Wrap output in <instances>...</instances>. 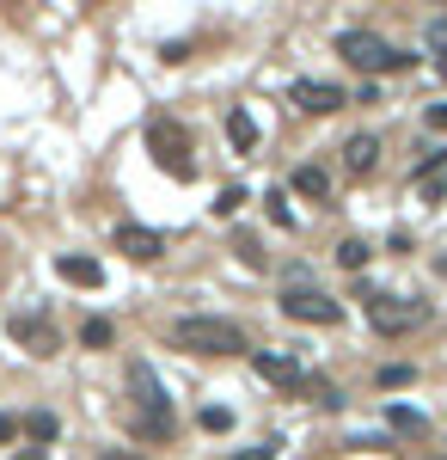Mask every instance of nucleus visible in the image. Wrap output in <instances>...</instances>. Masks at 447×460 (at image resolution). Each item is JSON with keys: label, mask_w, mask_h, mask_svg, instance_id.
Returning a JSON list of instances; mask_svg holds the SVG:
<instances>
[{"label": "nucleus", "mask_w": 447, "mask_h": 460, "mask_svg": "<svg viewBox=\"0 0 447 460\" xmlns=\"http://www.w3.org/2000/svg\"><path fill=\"white\" fill-rule=\"evenodd\" d=\"M172 344L178 350H197V356H245V332L233 319H208V314H190L172 325Z\"/></svg>", "instance_id": "obj_1"}, {"label": "nucleus", "mask_w": 447, "mask_h": 460, "mask_svg": "<svg viewBox=\"0 0 447 460\" xmlns=\"http://www.w3.org/2000/svg\"><path fill=\"white\" fill-rule=\"evenodd\" d=\"M337 56L362 74H386V68H405V62H411L405 49H392V43L374 37V31H337Z\"/></svg>", "instance_id": "obj_2"}, {"label": "nucleus", "mask_w": 447, "mask_h": 460, "mask_svg": "<svg viewBox=\"0 0 447 460\" xmlns=\"http://www.w3.org/2000/svg\"><path fill=\"white\" fill-rule=\"evenodd\" d=\"M147 154H153L172 178H190V136H184V123L153 117V123H147Z\"/></svg>", "instance_id": "obj_3"}, {"label": "nucleus", "mask_w": 447, "mask_h": 460, "mask_svg": "<svg viewBox=\"0 0 447 460\" xmlns=\"http://www.w3.org/2000/svg\"><path fill=\"white\" fill-rule=\"evenodd\" d=\"M282 314H288V319H307V325H337V319H344V307H337L325 288L288 283V288H282Z\"/></svg>", "instance_id": "obj_4"}, {"label": "nucleus", "mask_w": 447, "mask_h": 460, "mask_svg": "<svg viewBox=\"0 0 447 460\" xmlns=\"http://www.w3.org/2000/svg\"><path fill=\"white\" fill-rule=\"evenodd\" d=\"M129 387H136V399H141V418H147V436L153 442H166L172 436V411H166V393H160V381L147 375V368H129Z\"/></svg>", "instance_id": "obj_5"}, {"label": "nucleus", "mask_w": 447, "mask_h": 460, "mask_svg": "<svg viewBox=\"0 0 447 460\" xmlns=\"http://www.w3.org/2000/svg\"><path fill=\"white\" fill-rule=\"evenodd\" d=\"M368 319H374V332L399 338V332L423 325V319H429V307H423V301H405V295H380V301H368Z\"/></svg>", "instance_id": "obj_6"}, {"label": "nucleus", "mask_w": 447, "mask_h": 460, "mask_svg": "<svg viewBox=\"0 0 447 460\" xmlns=\"http://www.w3.org/2000/svg\"><path fill=\"white\" fill-rule=\"evenodd\" d=\"M6 332H13L31 356H56V344H62V338H56V325H49L43 314H31V307H19V314L6 319Z\"/></svg>", "instance_id": "obj_7"}, {"label": "nucleus", "mask_w": 447, "mask_h": 460, "mask_svg": "<svg viewBox=\"0 0 447 460\" xmlns=\"http://www.w3.org/2000/svg\"><path fill=\"white\" fill-rule=\"evenodd\" d=\"M288 105L312 111V117H331V111H344V93H337L331 80H294V86H288Z\"/></svg>", "instance_id": "obj_8"}, {"label": "nucleus", "mask_w": 447, "mask_h": 460, "mask_svg": "<svg viewBox=\"0 0 447 460\" xmlns=\"http://www.w3.org/2000/svg\"><path fill=\"white\" fill-rule=\"evenodd\" d=\"M117 252L136 258V264H153V258L166 252V240H160L153 227H141V221H123V227H117Z\"/></svg>", "instance_id": "obj_9"}, {"label": "nucleus", "mask_w": 447, "mask_h": 460, "mask_svg": "<svg viewBox=\"0 0 447 460\" xmlns=\"http://www.w3.org/2000/svg\"><path fill=\"white\" fill-rule=\"evenodd\" d=\"M251 362H258V375L264 381H276V387H307V368L294 362V356H276V350H251Z\"/></svg>", "instance_id": "obj_10"}, {"label": "nucleus", "mask_w": 447, "mask_h": 460, "mask_svg": "<svg viewBox=\"0 0 447 460\" xmlns=\"http://www.w3.org/2000/svg\"><path fill=\"white\" fill-rule=\"evenodd\" d=\"M56 270H62V283H74V288H99L104 283L99 264H92V258H74V252H68V258H56Z\"/></svg>", "instance_id": "obj_11"}, {"label": "nucleus", "mask_w": 447, "mask_h": 460, "mask_svg": "<svg viewBox=\"0 0 447 460\" xmlns=\"http://www.w3.org/2000/svg\"><path fill=\"white\" fill-rule=\"evenodd\" d=\"M344 166H349L355 178H362V172H374V166H380V142H374V136H349Z\"/></svg>", "instance_id": "obj_12"}, {"label": "nucleus", "mask_w": 447, "mask_h": 460, "mask_svg": "<svg viewBox=\"0 0 447 460\" xmlns=\"http://www.w3.org/2000/svg\"><path fill=\"white\" fill-rule=\"evenodd\" d=\"M227 142L240 147V154H251V147H258V123H251L245 111H233V117H227Z\"/></svg>", "instance_id": "obj_13"}, {"label": "nucleus", "mask_w": 447, "mask_h": 460, "mask_svg": "<svg viewBox=\"0 0 447 460\" xmlns=\"http://www.w3.org/2000/svg\"><path fill=\"white\" fill-rule=\"evenodd\" d=\"M294 190H301V197H325V190H331L325 166H301V172H294Z\"/></svg>", "instance_id": "obj_14"}, {"label": "nucleus", "mask_w": 447, "mask_h": 460, "mask_svg": "<svg viewBox=\"0 0 447 460\" xmlns=\"http://www.w3.org/2000/svg\"><path fill=\"white\" fill-rule=\"evenodd\" d=\"M337 264L344 270H362L368 264V240H337Z\"/></svg>", "instance_id": "obj_15"}, {"label": "nucleus", "mask_w": 447, "mask_h": 460, "mask_svg": "<svg viewBox=\"0 0 447 460\" xmlns=\"http://www.w3.org/2000/svg\"><path fill=\"white\" fill-rule=\"evenodd\" d=\"M411 381H416L411 362H386V368H380V387H386V393H392V387H411Z\"/></svg>", "instance_id": "obj_16"}, {"label": "nucleus", "mask_w": 447, "mask_h": 460, "mask_svg": "<svg viewBox=\"0 0 447 460\" xmlns=\"http://www.w3.org/2000/svg\"><path fill=\"white\" fill-rule=\"evenodd\" d=\"M56 418H49V411H31V418H25V436H31V442H56Z\"/></svg>", "instance_id": "obj_17"}, {"label": "nucleus", "mask_w": 447, "mask_h": 460, "mask_svg": "<svg viewBox=\"0 0 447 460\" xmlns=\"http://www.w3.org/2000/svg\"><path fill=\"white\" fill-rule=\"evenodd\" d=\"M80 338H86L92 350H104V344H110L117 332H110V319H86V325H80Z\"/></svg>", "instance_id": "obj_18"}, {"label": "nucleus", "mask_w": 447, "mask_h": 460, "mask_svg": "<svg viewBox=\"0 0 447 460\" xmlns=\"http://www.w3.org/2000/svg\"><path fill=\"white\" fill-rule=\"evenodd\" d=\"M233 252H240V264H251V270L264 264V252H258V240H233Z\"/></svg>", "instance_id": "obj_19"}, {"label": "nucleus", "mask_w": 447, "mask_h": 460, "mask_svg": "<svg viewBox=\"0 0 447 460\" xmlns=\"http://www.w3.org/2000/svg\"><path fill=\"white\" fill-rule=\"evenodd\" d=\"M392 429H411V436H416V429H423V418H416V411H405V405H392Z\"/></svg>", "instance_id": "obj_20"}, {"label": "nucleus", "mask_w": 447, "mask_h": 460, "mask_svg": "<svg viewBox=\"0 0 447 460\" xmlns=\"http://www.w3.org/2000/svg\"><path fill=\"white\" fill-rule=\"evenodd\" d=\"M307 393L319 399V405H337V387H331V381H307Z\"/></svg>", "instance_id": "obj_21"}, {"label": "nucleus", "mask_w": 447, "mask_h": 460, "mask_svg": "<svg viewBox=\"0 0 447 460\" xmlns=\"http://www.w3.org/2000/svg\"><path fill=\"white\" fill-rule=\"evenodd\" d=\"M240 203H245V190H221V203H215V209H221V215H240Z\"/></svg>", "instance_id": "obj_22"}, {"label": "nucleus", "mask_w": 447, "mask_h": 460, "mask_svg": "<svg viewBox=\"0 0 447 460\" xmlns=\"http://www.w3.org/2000/svg\"><path fill=\"white\" fill-rule=\"evenodd\" d=\"M423 123H429L435 136H447V105H429V117H423Z\"/></svg>", "instance_id": "obj_23"}, {"label": "nucleus", "mask_w": 447, "mask_h": 460, "mask_svg": "<svg viewBox=\"0 0 447 460\" xmlns=\"http://www.w3.org/2000/svg\"><path fill=\"white\" fill-rule=\"evenodd\" d=\"M429 43H435V49L447 56V19H429Z\"/></svg>", "instance_id": "obj_24"}, {"label": "nucleus", "mask_w": 447, "mask_h": 460, "mask_svg": "<svg viewBox=\"0 0 447 460\" xmlns=\"http://www.w3.org/2000/svg\"><path fill=\"white\" fill-rule=\"evenodd\" d=\"M233 460H276V442H264V448H245V455H233Z\"/></svg>", "instance_id": "obj_25"}, {"label": "nucleus", "mask_w": 447, "mask_h": 460, "mask_svg": "<svg viewBox=\"0 0 447 460\" xmlns=\"http://www.w3.org/2000/svg\"><path fill=\"white\" fill-rule=\"evenodd\" d=\"M19 429H25V424H19V418H6V411H0V442H13Z\"/></svg>", "instance_id": "obj_26"}, {"label": "nucleus", "mask_w": 447, "mask_h": 460, "mask_svg": "<svg viewBox=\"0 0 447 460\" xmlns=\"http://www.w3.org/2000/svg\"><path fill=\"white\" fill-rule=\"evenodd\" d=\"M99 460H141V455H136V448H104Z\"/></svg>", "instance_id": "obj_27"}, {"label": "nucleus", "mask_w": 447, "mask_h": 460, "mask_svg": "<svg viewBox=\"0 0 447 460\" xmlns=\"http://www.w3.org/2000/svg\"><path fill=\"white\" fill-rule=\"evenodd\" d=\"M13 460H49V448H19Z\"/></svg>", "instance_id": "obj_28"}, {"label": "nucleus", "mask_w": 447, "mask_h": 460, "mask_svg": "<svg viewBox=\"0 0 447 460\" xmlns=\"http://www.w3.org/2000/svg\"><path fill=\"white\" fill-rule=\"evenodd\" d=\"M435 74H442V80H447V56H435Z\"/></svg>", "instance_id": "obj_29"}, {"label": "nucleus", "mask_w": 447, "mask_h": 460, "mask_svg": "<svg viewBox=\"0 0 447 460\" xmlns=\"http://www.w3.org/2000/svg\"><path fill=\"white\" fill-rule=\"evenodd\" d=\"M442 190H447V172H442Z\"/></svg>", "instance_id": "obj_30"}]
</instances>
